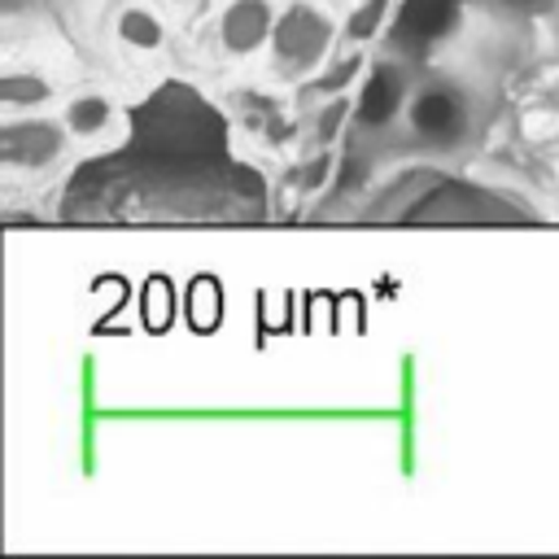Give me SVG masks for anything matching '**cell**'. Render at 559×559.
<instances>
[{
  "label": "cell",
  "instance_id": "1",
  "mask_svg": "<svg viewBox=\"0 0 559 559\" xmlns=\"http://www.w3.org/2000/svg\"><path fill=\"white\" fill-rule=\"evenodd\" d=\"M328 44H332V22L310 9V4H288L280 17H275V31H271V52H275V70L297 79L306 70H314L323 57H328Z\"/></svg>",
  "mask_w": 559,
  "mask_h": 559
},
{
  "label": "cell",
  "instance_id": "2",
  "mask_svg": "<svg viewBox=\"0 0 559 559\" xmlns=\"http://www.w3.org/2000/svg\"><path fill=\"white\" fill-rule=\"evenodd\" d=\"M411 127L424 144H459L472 131V100L454 83H428L406 100Z\"/></svg>",
  "mask_w": 559,
  "mask_h": 559
},
{
  "label": "cell",
  "instance_id": "3",
  "mask_svg": "<svg viewBox=\"0 0 559 559\" xmlns=\"http://www.w3.org/2000/svg\"><path fill=\"white\" fill-rule=\"evenodd\" d=\"M66 144V131L48 118H31V122H9L0 131V148H4V162L13 166H44L61 153Z\"/></svg>",
  "mask_w": 559,
  "mask_h": 559
},
{
  "label": "cell",
  "instance_id": "4",
  "mask_svg": "<svg viewBox=\"0 0 559 559\" xmlns=\"http://www.w3.org/2000/svg\"><path fill=\"white\" fill-rule=\"evenodd\" d=\"M402 105H406V79H402L397 66H384V61H380V66L367 74V83H362V92H358V100H354V118H358L362 127H389Z\"/></svg>",
  "mask_w": 559,
  "mask_h": 559
},
{
  "label": "cell",
  "instance_id": "5",
  "mask_svg": "<svg viewBox=\"0 0 559 559\" xmlns=\"http://www.w3.org/2000/svg\"><path fill=\"white\" fill-rule=\"evenodd\" d=\"M275 31V9L266 0H231L223 9L218 35L231 52H258Z\"/></svg>",
  "mask_w": 559,
  "mask_h": 559
},
{
  "label": "cell",
  "instance_id": "6",
  "mask_svg": "<svg viewBox=\"0 0 559 559\" xmlns=\"http://www.w3.org/2000/svg\"><path fill=\"white\" fill-rule=\"evenodd\" d=\"M454 22H459V0H406L393 39L411 44V48H424V44L450 35Z\"/></svg>",
  "mask_w": 559,
  "mask_h": 559
},
{
  "label": "cell",
  "instance_id": "7",
  "mask_svg": "<svg viewBox=\"0 0 559 559\" xmlns=\"http://www.w3.org/2000/svg\"><path fill=\"white\" fill-rule=\"evenodd\" d=\"M109 96H79V100H70V109H66V127L74 131V135H96V131H105V122H109Z\"/></svg>",
  "mask_w": 559,
  "mask_h": 559
},
{
  "label": "cell",
  "instance_id": "8",
  "mask_svg": "<svg viewBox=\"0 0 559 559\" xmlns=\"http://www.w3.org/2000/svg\"><path fill=\"white\" fill-rule=\"evenodd\" d=\"M118 35L127 44H135V48H157L162 44V22L153 13H144V9H127L118 17Z\"/></svg>",
  "mask_w": 559,
  "mask_h": 559
},
{
  "label": "cell",
  "instance_id": "9",
  "mask_svg": "<svg viewBox=\"0 0 559 559\" xmlns=\"http://www.w3.org/2000/svg\"><path fill=\"white\" fill-rule=\"evenodd\" d=\"M48 96V83L39 74H4L0 79V100L4 105H35Z\"/></svg>",
  "mask_w": 559,
  "mask_h": 559
},
{
  "label": "cell",
  "instance_id": "10",
  "mask_svg": "<svg viewBox=\"0 0 559 559\" xmlns=\"http://www.w3.org/2000/svg\"><path fill=\"white\" fill-rule=\"evenodd\" d=\"M384 13H389V0H362V4L345 17V35H349V39H371V35L380 31Z\"/></svg>",
  "mask_w": 559,
  "mask_h": 559
},
{
  "label": "cell",
  "instance_id": "11",
  "mask_svg": "<svg viewBox=\"0 0 559 559\" xmlns=\"http://www.w3.org/2000/svg\"><path fill=\"white\" fill-rule=\"evenodd\" d=\"M358 70H362V57H345V61H336V66H332V74L314 79V87H310V92H341Z\"/></svg>",
  "mask_w": 559,
  "mask_h": 559
},
{
  "label": "cell",
  "instance_id": "12",
  "mask_svg": "<svg viewBox=\"0 0 559 559\" xmlns=\"http://www.w3.org/2000/svg\"><path fill=\"white\" fill-rule=\"evenodd\" d=\"M345 114H349V100H332V105H323V114H319V122H314V135H319V144H332L336 140V127L345 122Z\"/></svg>",
  "mask_w": 559,
  "mask_h": 559
},
{
  "label": "cell",
  "instance_id": "13",
  "mask_svg": "<svg viewBox=\"0 0 559 559\" xmlns=\"http://www.w3.org/2000/svg\"><path fill=\"white\" fill-rule=\"evenodd\" d=\"M520 4H550V0H520Z\"/></svg>",
  "mask_w": 559,
  "mask_h": 559
}]
</instances>
